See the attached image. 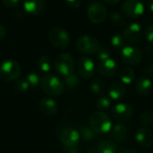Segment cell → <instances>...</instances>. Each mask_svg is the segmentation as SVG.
Listing matches in <instances>:
<instances>
[{
    "instance_id": "5b68a950",
    "label": "cell",
    "mask_w": 153,
    "mask_h": 153,
    "mask_svg": "<svg viewBox=\"0 0 153 153\" xmlns=\"http://www.w3.org/2000/svg\"><path fill=\"white\" fill-rule=\"evenodd\" d=\"M76 48L79 52L85 55L97 54L101 48L98 39L91 35H84L80 37L76 41Z\"/></svg>"
},
{
    "instance_id": "3957f363",
    "label": "cell",
    "mask_w": 153,
    "mask_h": 153,
    "mask_svg": "<svg viewBox=\"0 0 153 153\" xmlns=\"http://www.w3.org/2000/svg\"><path fill=\"white\" fill-rule=\"evenodd\" d=\"M74 59L69 53H62L55 59L54 68L56 72L62 76H68L74 71Z\"/></svg>"
},
{
    "instance_id": "7402d4cb",
    "label": "cell",
    "mask_w": 153,
    "mask_h": 153,
    "mask_svg": "<svg viewBox=\"0 0 153 153\" xmlns=\"http://www.w3.org/2000/svg\"><path fill=\"white\" fill-rule=\"evenodd\" d=\"M119 79L124 84H131L135 78L134 71L129 66H124L120 69L118 73Z\"/></svg>"
},
{
    "instance_id": "603a6c76",
    "label": "cell",
    "mask_w": 153,
    "mask_h": 153,
    "mask_svg": "<svg viewBox=\"0 0 153 153\" xmlns=\"http://www.w3.org/2000/svg\"><path fill=\"white\" fill-rule=\"evenodd\" d=\"M106 89H107L106 82L100 78H95L91 82V90L93 93L97 95L100 96L103 95L104 92L106 91Z\"/></svg>"
},
{
    "instance_id": "277c9868",
    "label": "cell",
    "mask_w": 153,
    "mask_h": 153,
    "mask_svg": "<svg viewBox=\"0 0 153 153\" xmlns=\"http://www.w3.org/2000/svg\"><path fill=\"white\" fill-rule=\"evenodd\" d=\"M21 66L15 60L8 59L0 64V80L4 82L15 81L20 77Z\"/></svg>"
},
{
    "instance_id": "9c48e42d",
    "label": "cell",
    "mask_w": 153,
    "mask_h": 153,
    "mask_svg": "<svg viewBox=\"0 0 153 153\" xmlns=\"http://www.w3.org/2000/svg\"><path fill=\"white\" fill-rule=\"evenodd\" d=\"M143 57V52L137 47L126 46L121 50V58L128 65H136L140 64Z\"/></svg>"
},
{
    "instance_id": "836d02e7",
    "label": "cell",
    "mask_w": 153,
    "mask_h": 153,
    "mask_svg": "<svg viewBox=\"0 0 153 153\" xmlns=\"http://www.w3.org/2000/svg\"><path fill=\"white\" fill-rule=\"evenodd\" d=\"M145 37L148 42L153 45V24L149 25L145 30Z\"/></svg>"
},
{
    "instance_id": "ac0fdd59",
    "label": "cell",
    "mask_w": 153,
    "mask_h": 153,
    "mask_svg": "<svg viewBox=\"0 0 153 153\" xmlns=\"http://www.w3.org/2000/svg\"><path fill=\"white\" fill-rule=\"evenodd\" d=\"M128 132L129 131L127 126H126L123 124H117L114 126H112L110 134L115 142L124 143L128 138Z\"/></svg>"
},
{
    "instance_id": "ffe728a7",
    "label": "cell",
    "mask_w": 153,
    "mask_h": 153,
    "mask_svg": "<svg viewBox=\"0 0 153 153\" xmlns=\"http://www.w3.org/2000/svg\"><path fill=\"white\" fill-rule=\"evenodd\" d=\"M108 92L112 100H119L126 95V90L125 84L121 82H114L110 84Z\"/></svg>"
},
{
    "instance_id": "8d00e7d4",
    "label": "cell",
    "mask_w": 153,
    "mask_h": 153,
    "mask_svg": "<svg viewBox=\"0 0 153 153\" xmlns=\"http://www.w3.org/2000/svg\"><path fill=\"white\" fill-rule=\"evenodd\" d=\"M145 74L147 76H152L153 75V65H150L145 68Z\"/></svg>"
},
{
    "instance_id": "1f68e13d",
    "label": "cell",
    "mask_w": 153,
    "mask_h": 153,
    "mask_svg": "<svg viewBox=\"0 0 153 153\" xmlns=\"http://www.w3.org/2000/svg\"><path fill=\"white\" fill-rule=\"evenodd\" d=\"M14 88L18 92H25L29 89H30L26 78L25 79H17L16 82H14Z\"/></svg>"
},
{
    "instance_id": "e0dca14e",
    "label": "cell",
    "mask_w": 153,
    "mask_h": 153,
    "mask_svg": "<svg viewBox=\"0 0 153 153\" xmlns=\"http://www.w3.org/2000/svg\"><path fill=\"white\" fill-rule=\"evenodd\" d=\"M46 4L44 0H24L23 8L27 13L31 15H39L45 10Z\"/></svg>"
},
{
    "instance_id": "2e32d148",
    "label": "cell",
    "mask_w": 153,
    "mask_h": 153,
    "mask_svg": "<svg viewBox=\"0 0 153 153\" xmlns=\"http://www.w3.org/2000/svg\"><path fill=\"white\" fill-rule=\"evenodd\" d=\"M39 109L43 115L47 117H52L56 114L58 106L54 100L50 98H43L39 102Z\"/></svg>"
},
{
    "instance_id": "d4e9b609",
    "label": "cell",
    "mask_w": 153,
    "mask_h": 153,
    "mask_svg": "<svg viewBox=\"0 0 153 153\" xmlns=\"http://www.w3.org/2000/svg\"><path fill=\"white\" fill-rule=\"evenodd\" d=\"M96 106L100 111H107L111 108V99L109 97L101 95L97 99Z\"/></svg>"
},
{
    "instance_id": "44dd1931",
    "label": "cell",
    "mask_w": 153,
    "mask_h": 153,
    "mask_svg": "<svg viewBox=\"0 0 153 153\" xmlns=\"http://www.w3.org/2000/svg\"><path fill=\"white\" fill-rule=\"evenodd\" d=\"M99 153H120L118 146L114 140H104L97 147Z\"/></svg>"
},
{
    "instance_id": "8992f818",
    "label": "cell",
    "mask_w": 153,
    "mask_h": 153,
    "mask_svg": "<svg viewBox=\"0 0 153 153\" xmlns=\"http://www.w3.org/2000/svg\"><path fill=\"white\" fill-rule=\"evenodd\" d=\"M48 39L52 45L58 48H65L71 42L69 33L60 27L52 28L48 33Z\"/></svg>"
},
{
    "instance_id": "4316f807",
    "label": "cell",
    "mask_w": 153,
    "mask_h": 153,
    "mask_svg": "<svg viewBox=\"0 0 153 153\" xmlns=\"http://www.w3.org/2000/svg\"><path fill=\"white\" fill-rule=\"evenodd\" d=\"M126 40L124 35L121 33H117L111 38V44L116 48H123L124 47H126Z\"/></svg>"
},
{
    "instance_id": "5bb4252c",
    "label": "cell",
    "mask_w": 153,
    "mask_h": 153,
    "mask_svg": "<svg viewBox=\"0 0 153 153\" xmlns=\"http://www.w3.org/2000/svg\"><path fill=\"white\" fill-rule=\"evenodd\" d=\"M126 42L130 44H137L141 42L143 39V30L139 23L134 22L129 24L124 30L123 33Z\"/></svg>"
},
{
    "instance_id": "ab89813d",
    "label": "cell",
    "mask_w": 153,
    "mask_h": 153,
    "mask_svg": "<svg viewBox=\"0 0 153 153\" xmlns=\"http://www.w3.org/2000/svg\"><path fill=\"white\" fill-rule=\"evenodd\" d=\"M145 53H146V54H148V55H152V54H153L152 46H151V45L147 46V47L145 48Z\"/></svg>"
},
{
    "instance_id": "74e56055",
    "label": "cell",
    "mask_w": 153,
    "mask_h": 153,
    "mask_svg": "<svg viewBox=\"0 0 153 153\" xmlns=\"http://www.w3.org/2000/svg\"><path fill=\"white\" fill-rule=\"evenodd\" d=\"M5 33H6V30H5V28L4 27V25L0 24V41L4 38L5 36Z\"/></svg>"
},
{
    "instance_id": "b9f144b4",
    "label": "cell",
    "mask_w": 153,
    "mask_h": 153,
    "mask_svg": "<svg viewBox=\"0 0 153 153\" xmlns=\"http://www.w3.org/2000/svg\"><path fill=\"white\" fill-rule=\"evenodd\" d=\"M121 153H137L136 152V151L135 150H134V149H126V150H125L123 152Z\"/></svg>"
},
{
    "instance_id": "52a82bcc",
    "label": "cell",
    "mask_w": 153,
    "mask_h": 153,
    "mask_svg": "<svg viewBox=\"0 0 153 153\" xmlns=\"http://www.w3.org/2000/svg\"><path fill=\"white\" fill-rule=\"evenodd\" d=\"M108 15L106 6L100 2H93L87 8V16L94 24L102 23Z\"/></svg>"
},
{
    "instance_id": "d6a6232c",
    "label": "cell",
    "mask_w": 153,
    "mask_h": 153,
    "mask_svg": "<svg viewBox=\"0 0 153 153\" xmlns=\"http://www.w3.org/2000/svg\"><path fill=\"white\" fill-rule=\"evenodd\" d=\"M97 56H98V59L100 61H105L107 59H109L111 58V53L109 51V49L106 47H101L100 48V50L98 51L97 53Z\"/></svg>"
},
{
    "instance_id": "9a60e30c",
    "label": "cell",
    "mask_w": 153,
    "mask_h": 153,
    "mask_svg": "<svg viewBox=\"0 0 153 153\" xmlns=\"http://www.w3.org/2000/svg\"><path fill=\"white\" fill-rule=\"evenodd\" d=\"M135 139L143 148H150L153 144V133L149 128H140L136 132Z\"/></svg>"
},
{
    "instance_id": "7a4b0ae2",
    "label": "cell",
    "mask_w": 153,
    "mask_h": 153,
    "mask_svg": "<svg viewBox=\"0 0 153 153\" xmlns=\"http://www.w3.org/2000/svg\"><path fill=\"white\" fill-rule=\"evenodd\" d=\"M89 124L91 128L97 134H105L111 131L112 122L109 117L103 111L93 112L89 119Z\"/></svg>"
},
{
    "instance_id": "4fadbf2b",
    "label": "cell",
    "mask_w": 153,
    "mask_h": 153,
    "mask_svg": "<svg viewBox=\"0 0 153 153\" xmlns=\"http://www.w3.org/2000/svg\"><path fill=\"white\" fill-rule=\"evenodd\" d=\"M118 65L113 58L107 59L105 61H100L97 65L98 74L105 78H109L117 74Z\"/></svg>"
},
{
    "instance_id": "cb8c5ba5",
    "label": "cell",
    "mask_w": 153,
    "mask_h": 153,
    "mask_svg": "<svg viewBox=\"0 0 153 153\" xmlns=\"http://www.w3.org/2000/svg\"><path fill=\"white\" fill-rule=\"evenodd\" d=\"M79 133H80L81 136L82 137V139L86 142L92 141L93 139H95V137L97 135V134L91 128V126H88L85 125H82L80 126Z\"/></svg>"
},
{
    "instance_id": "484cf974",
    "label": "cell",
    "mask_w": 153,
    "mask_h": 153,
    "mask_svg": "<svg viewBox=\"0 0 153 153\" xmlns=\"http://www.w3.org/2000/svg\"><path fill=\"white\" fill-rule=\"evenodd\" d=\"M52 66V63H51V59L48 56H41L39 61H38V67L39 69L43 72V73H48L50 71Z\"/></svg>"
},
{
    "instance_id": "6da1fadb",
    "label": "cell",
    "mask_w": 153,
    "mask_h": 153,
    "mask_svg": "<svg viewBox=\"0 0 153 153\" xmlns=\"http://www.w3.org/2000/svg\"><path fill=\"white\" fill-rule=\"evenodd\" d=\"M40 85L42 91L50 97L60 96L65 90L64 82L57 76L52 74H44L40 79Z\"/></svg>"
},
{
    "instance_id": "e575fe53",
    "label": "cell",
    "mask_w": 153,
    "mask_h": 153,
    "mask_svg": "<svg viewBox=\"0 0 153 153\" xmlns=\"http://www.w3.org/2000/svg\"><path fill=\"white\" fill-rule=\"evenodd\" d=\"M3 3L8 8H15L19 6L21 0H3Z\"/></svg>"
},
{
    "instance_id": "7bdbcfd3",
    "label": "cell",
    "mask_w": 153,
    "mask_h": 153,
    "mask_svg": "<svg viewBox=\"0 0 153 153\" xmlns=\"http://www.w3.org/2000/svg\"><path fill=\"white\" fill-rule=\"evenodd\" d=\"M87 153H99V152H98V150H97V149H91V150H89V151H88V152Z\"/></svg>"
},
{
    "instance_id": "ba28073f",
    "label": "cell",
    "mask_w": 153,
    "mask_h": 153,
    "mask_svg": "<svg viewBox=\"0 0 153 153\" xmlns=\"http://www.w3.org/2000/svg\"><path fill=\"white\" fill-rule=\"evenodd\" d=\"M122 13L128 18H137L143 14L144 5L141 0H125L121 6Z\"/></svg>"
},
{
    "instance_id": "7c38bea8",
    "label": "cell",
    "mask_w": 153,
    "mask_h": 153,
    "mask_svg": "<svg viewBox=\"0 0 153 153\" xmlns=\"http://www.w3.org/2000/svg\"><path fill=\"white\" fill-rule=\"evenodd\" d=\"M111 115L114 119L120 122L129 121L134 116V108L127 103H118L114 106L111 110Z\"/></svg>"
},
{
    "instance_id": "d590c367",
    "label": "cell",
    "mask_w": 153,
    "mask_h": 153,
    "mask_svg": "<svg viewBox=\"0 0 153 153\" xmlns=\"http://www.w3.org/2000/svg\"><path fill=\"white\" fill-rule=\"evenodd\" d=\"M65 4L73 9H76L80 6L81 4V0H64Z\"/></svg>"
},
{
    "instance_id": "f546056e",
    "label": "cell",
    "mask_w": 153,
    "mask_h": 153,
    "mask_svg": "<svg viewBox=\"0 0 153 153\" xmlns=\"http://www.w3.org/2000/svg\"><path fill=\"white\" fill-rule=\"evenodd\" d=\"M108 19H109L110 22L116 26H122L125 23V20L123 18V15L118 12H115V11L111 12L109 16H108Z\"/></svg>"
},
{
    "instance_id": "83f0119b",
    "label": "cell",
    "mask_w": 153,
    "mask_h": 153,
    "mask_svg": "<svg viewBox=\"0 0 153 153\" xmlns=\"http://www.w3.org/2000/svg\"><path fill=\"white\" fill-rule=\"evenodd\" d=\"M65 85H66V87L68 89H75L80 83V79H79L77 74L73 73L72 74L65 77Z\"/></svg>"
},
{
    "instance_id": "60d3db41",
    "label": "cell",
    "mask_w": 153,
    "mask_h": 153,
    "mask_svg": "<svg viewBox=\"0 0 153 153\" xmlns=\"http://www.w3.org/2000/svg\"><path fill=\"white\" fill-rule=\"evenodd\" d=\"M147 7H148V9L153 13V0H148V2H147Z\"/></svg>"
},
{
    "instance_id": "d6986e66",
    "label": "cell",
    "mask_w": 153,
    "mask_h": 153,
    "mask_svg": "<svg viewBox=\"0 0 153 153\" xmlns=\"http://www.w3.org/2000/svg\"><path fill=\"white\" fill-rule=\"evenodd\" d=\"M136 91L143 96L148 95L152 91V82L148 76H141L135 82Z\"/></svg>"
},
{
    "instance_id": "4dcf8cb0",
    "label": "cell",
    "mask_w": 153,
    "mask_h": 153,
    "mask_svg": "<svg viewBox=\"0 0 153 153\" xmlns=\"http://www.w3.org/2000/svg\"><path fill=\"white\" fill-rule=\"evenodd\" d=\"M26 80H27L30 89H37V87L40 83V78L35 73H30L26 76Z\"/></svg>"
},
{
    "instance_id": "8fae6325",
    "label": "cell",
    "mask_w": 153,
    "mask_h": 153,
    "mask_svg": "<svg viewBox=\"0 0 153 153\" xmlns=\"http://www.w3.org/2000/svg\"><path fill=\"white\" fill-rule=\"evenodd\" d=\"M80 140L81 134L79 131L74 128H65L60 134V141L62 144L67 149L75 148L79 144Z\"/></svg>"
},
{
    "instance_id": "30bf717a",
    "label": "cell",
    "mask_w": 153,
    "mask_h": 153,
    "mask_svg": "<svg viewBox=\"0 0 153 153\" xmlns=\"http://www.w3.org/2000/svg\"><path fill=\"white\" fill-rule=\"evenodd\" d=\"M77 73L79 76L84 79L91 78L96 71V66L91 58L89 56H82L77 61Z\"/></svg>"
},
{
    "instance_id": "f35d334b",
    "label": "cell",
    "mask_w": 153,
    "mask_h": 153,
    "mask_svg": "<svg viewBox=\"0 0 153 153\" xmlns=\"http://www.w3.org/2000/svg\"><path fill=\"white\" fill-rule=\"evenodd\" d=\"M105 3H107L108 4H111V5H115L117 3H119L121 0H103Z\"/></svg>"
},
{
    "instance_id": "f1b7e54d",
    "label": "cell",
    "mask_w": 153,
    "mask_h": 153,
    "mask_svg": "<svg viewBox=\"0 0 153 153\" xmlns=\"http://www.w3.org/2000/svg\"><path fill=\"white\" fill-rule=\"evenodd\" d=\"M139 121L142 125L146 126H150L153 125V113L151 111L145 110L143 111L139 117Z\"/></svg>"
},
{
    "instance_id": "ee69618b",
    "label": "cell",
    "mask_w": 153,
    "mask_h": 153,
    "mask_svg": "<svg viewBox=\"0 0 153 153\" xmlns=\"http://www.w3.org/2000/svg\"><path fill=\"white\" fill-rule=\"evenodd\" d=\"M150 153H153V152H150Z\"/></svg>"
}]
</instances>
